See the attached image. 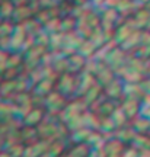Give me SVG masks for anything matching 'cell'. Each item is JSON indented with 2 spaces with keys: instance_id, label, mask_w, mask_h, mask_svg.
<instances>
[]
</instances>
